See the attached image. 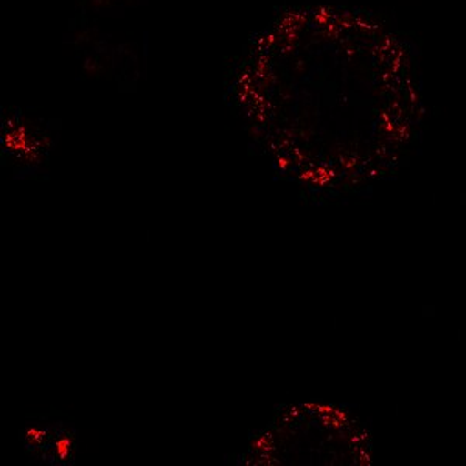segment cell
Segmentation results:
<instances>
[{
  "mask_svg": "<svg viewBox=\"0 0 466 466\" xmlns=\"http://www.w3.org/2000/svg\"><path fill=\"white\" fill-rule=\"evenodd\" d=\"M25 448L33 456L48 463H69L74 461L75 439L66 426H33L24 435Z\"/></svg>",
  "mask_w": 466,
  "mask_h": 466,
  "instance_id": "cell-2",
  "label": "cell"
},
{
  "mask_svg": "<svg viewBox=\"0 0 466 466\" xmlns=\"http://www.w3.org/2000/svg\"><path fill=\"white\" fill-rule=\"evenodd\" d=\"M285 87L307 175L367 186L395 173L423 122L406 41L373 17L313 10L288 30Z\"/></svg>",
  "mask_w": 466,
  "mask_h": 466,
  "instance_id": "cell-1",
  "label": "cell"
}]
</instances>
